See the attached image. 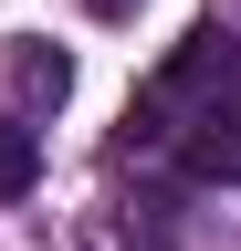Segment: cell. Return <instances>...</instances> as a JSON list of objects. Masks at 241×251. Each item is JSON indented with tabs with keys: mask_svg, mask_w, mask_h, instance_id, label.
I'll return each instance as SVG.
<instances>
[{
	"mask_svg": "<svg viewBox=\"0 0 241 251\" xmlns=\"http://www.w3.org/2000/svg\"><path fill=\"white\" fill-rule=\"evenodd\" d=\"M84 11H95V21H136L147 0H84Z\"/></svg>",
	"mask_w": 241,
	"mask_h": 251,
	"instance_id": "8992f818",
	"label": "cell"
},
{
	"mask_svg": "<svg viewBox=\"0 0 241 251\" xmlns=\"http://www.w3.org/2000/svg\"><path fill=\"white\" fill-rule=\"evenodd\" d=\"M168 147H178V188H241V94L199 105Z\"/></svg>",
	"mask_w": 241,
	"mask_h": 251,
	"instance_id": "7a4b0ae2",
	"label": "cell"
},
{
	"mask_svg": "<svg viewBox=\"0 0 241 251\" xmlns=\"http://www.w3.org/2000/svg\"><path fill=\"white\" fill-rule=\"evenodd\" d=\"M0 84H11V115L21 126H42V115H63V94H74V52L11 31V42H0Z\"/></svg>",
	"mask_w": 241,
	"mask_h": 251,
	"instance_id": "3957f363",
	"label": "cell"
},
{
	"mask_svg": "<svg viewBox=\"0 0 241 251\" xmlns=\"http://www.w3.org/2000/svg\"><path fill=\"white\" fill-rule=\"evenodd\" d=\"M178 199H189V188H136V199L126 209H115V241H126V251H178Z\"/></svg>",
	"mask_w": 241,
	"mask_h": 251,
	"instance_id": "277c9868",
	"label": "cell"
},
{
	"mask_svg": "<svg viewBox=\"0 0 241 251\" xmlns=\"http://www.w3.org/2000/svg\"><path fill=\"white\" fill-rule=\"evenodd\" d=\"M220 94H241V31L231 21H189V42H178L158 74H147L136 94H126V126H115V147H168L178 126H189L199 105H220Z\"/></svg>",
	"mask_w": 241,
	"mask_h": 251,
	"instance_id": "6da1fadb",
	"label": "cell"
},
{
	"mask_svg": "<svg viewBox=\"0 0 241 251\" xmlns=\"http://www.w3.org/2000/svg\"><path fill=\"white\" fill-rule=\"evenodd\" d=\"M32 178H42V126L0 105V199H32Z\"/></svg>",
	"mask_w": 241,
	"mask_h": 251,
	"instance_id": "5b68a950",
	"label": "cell"
}]
</instances>
